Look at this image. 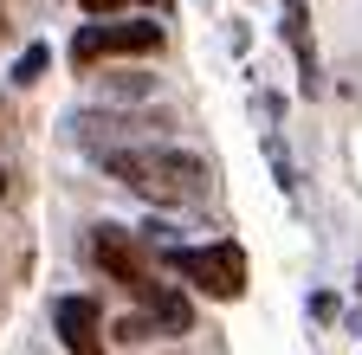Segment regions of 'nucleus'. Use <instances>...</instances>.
Masks as SVG:
<instances>
[{"label":"nucleus","mask_w":362,"mask_h":355,"mask_svg":"<svg viewBox=\"0 0 362 355\" xmlns=\"http://www.w3.org/2000/svg\"><path fill=\"white\" fill-rule=\"evenodd\" d=\"M104 168L129 194H143L149 207H194L207 194V162L194 149H168V143H136V149H98Z\"/></svg>","instance_id":"1"},{"label":"nucleus","mask_w":362,"mask_h":355,"mask_svg":"<svg viewBox=\"0 0 362 355\" xmlns=\"http://www.w3.org/2000/svg\"><path fill=\"white\" fill-rule=\"evenodd\" d=\"M162 265H168L175 278H188L194 291L220 297V303H233V297L246 291V252H240L233 239H214V246H168Z\"/></svg>","instance_id":"2"},{"label":"nucleus","mask_w":362,"mask_h":355,"mask_svg":"<svg viewBox=\"0 0 362 355\" xmlns=\"http://www.w3.org/2000/svg\"><path fill=\"white\" fill-rule=\"evenodd\" d=\"M162 46V26L156 20H110V26H84L71 39V65H98V59H136V52H156Z\"/></svg>","instance_id":"3"},{"label":"nucleus","mask_w":362,"mask_h":355,"mask_svg":"<svg viewBox=\"0 0 362 355\" xmlns=\"http://www.w3.org/2000/svg\"><path fill=\"white\" fill-rule=\"evenodd\" d=\"M90 265H98L104 278H117L123 291L149 284V258H143V246H136L129 227H90Z\"/></svg>","instance_id":"4"},{"label":"nucleus","mask_w":362,"mask_h":355,"mask_svg":"<svg viewBox=\"0 0 362 355\" xmlns=\"http://www.w3.org/2000/svg\"><path fill=\"white\" fill-rule=\"evenodd\" d=\"M52 323H59V336H65L71 355H104V317H98L90 297H59L52 303Z\"/></svg>","instance_id":"5"},{"label":"nucleus","mask_w":362,"mask_h":355,"mask_svg":"<svg viewBox=\"0 0 362 355\" xmlns=\"http://www.w3.org/2000/svg\"><path fill=\"white\" fill-rule=\"evenodd\" d=\"M136 303H143V310H149V317H156L162 330H175V336L194 323V317H188V303H181L168 284H156V278H149V284H136Z\"/></svg>","instance_id":"6"},{"label":"nucleus","mask_w":362,"mask_h":355,"mask_svg":"<svg viewBox=\"0 0 362 355\" xmlns=\"http://www.w3.org/2000/svg\"><path fill=\"white\" fill-rule=\"evenodd\" d=\"M45 65H52V46H26V52L13 59V84H39Z\"/></svg>","instance_id":"7"},{"label":"nucleus","mask_w":362,"mask_h":355,"mask_svg":"<svg viewBox=\"0 0 362 355\" xmlns=\"http://www.w3.org/2000/svg\"><path fill=\"white\" fill-rule=\"evenodd\" d=\"M84 7H90V13H117L123 0H84Z\"/></svg>","instance_id":"8"},{"label":"nucleus","mask_w":362,"mask_h":355,"mask_svg":"<svg viewBox=\"0 0 362 355\" xmlns=\"http://www.w3.org/2000/svg\"><path fill=\"white\" fill-rule=\"evenodd\" d=\"M149 7H156V13H168V0H149Z\"/></svg>","instance_id":"9"},{"label":"nucleus","mask_w":362,"mask_h":355,"mask_svg":"<svg viewBox=\"0 0 362 355\" xmlns=\"http://www.w3.org/2000/svg\"><path fill=\"white\" fill-rule=\"evenodd\" d=\"M0 194H7V174H0Z\"/></svg>","instance_id":"10"},{"label":"nucleus","mask_w":362,"mask_h":355,"mask_svg":"<svg viewBox=\"0 0 362 355\" xmlns=\"http://www.w3.org/2000/svg\"><path fill=\"white\" fill-rule=\"evenodd\" d=\"M356 291H362V272H356Z\"/></svg>","instance_id":"11"}]
</instances>
